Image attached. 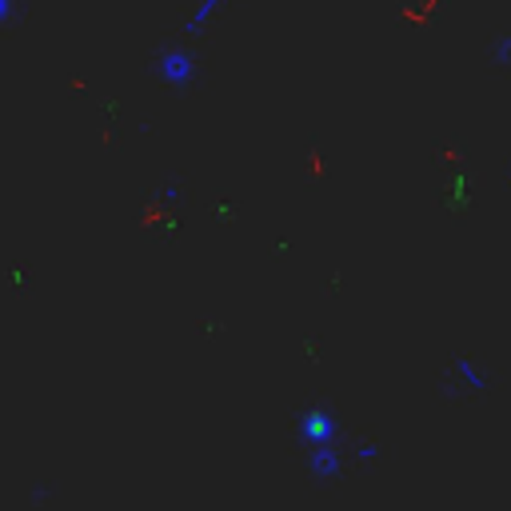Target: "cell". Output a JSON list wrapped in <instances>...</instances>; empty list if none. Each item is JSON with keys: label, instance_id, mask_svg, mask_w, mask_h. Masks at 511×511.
I'll list each match as a JSON object with an SVG mask.
<instances>
[{"label": "cell", "instance_id": "cell-7", "mask_svg": "<svg viewBox=\"0 0 511 511\" xmlns=\"http://www.w3.org/2000/svg\"><path fill=\"white\" fill-rule=\"evenodd\" d=\"M180 200H184V188L176 184V176H168V180L152 192V204H156V208H176Z\"/></svg>", "mask_w": 511, "mask_h": 511}, {"label": "cell", "instance_id": "cell-10", "mask_svg": "<svg viewBox=\"0 0 511 511\" xmlns=\"http://www.w3.org/2000/svg\"><path fill=\"white\" fill-rule=\"evenodd\" d=\"M52 499V483H32V503H36V507H44V503Z\"/></svg>", "mask_w": 511, "mask_h": 511}, {"label": "cell", "instance_id": "cell-4", "mask_svg": "<svg viewBox=\"0 0 511 511\" xmlns=\"http://www.w3.org/2000/svg\"><path fill=\"white\" fill-rule=\"evenodd\" d=\"M452 380L447 383V396H487L491 391V375L483 364H476L471 356H455L452 359Z\"/></svg>", "mask_w": 511, "mask_h": 511}, {"label": "cell", "instance_id": "cell-6", "mask_svg": "<svg viewBox=\"0 0 511 511\" xmlns=\"http://www.w3.org/2000/svg\"><path fill=\"white\" fill-rule=\"evenodd\" d=\"M487 64H491V68H511V32H499V36L487 44Z\"/></svg>", "mask_w": 511, "mask_h": 511}, {"label": "cell", "instance_id": "cell-5", "mask_svg": "<svg viewBox=\"0 0 511 511\" xmlns=\"http://www.w3.org/2000/svg\"><path fill=\"white\" fill-rule=\"evenodd\" d=\"M220 4L224 0H196V8L188 12V20H184V36H200V32L208 28V20H212L216 12H220Z\"/></svg>", "mask_w": 511, "mask_h": 511}, {"label": "cell", "instance_id": "cell-8", "mask_svg": "<svg viewBox=\"0 0 511 511\" xmlns=\"http://www.w3.org/2000/svg\"><path fill=\"white\" fill-rule=\"evenodd\" d=\"M348 455L356 468H375L383 452H380V444H348Z\"/></svg>", "mask_w": 511, "mask_h": 511}, {"label": "cell", "instance_id": "cell-3", "mask_svg": "<svg viewBox=\"0 0 511 511\" xmlns=\"http://www.w3.org/2000/svg\"><path fill=\"white\" fill-rule=\"evenodd\" d=\"M348 463H351L348 444H324V447H311V452H308V460H303V471H308L311 483L327 487V483H335V479H343Z\"/></svg>", "mask_w": 511, "mask_h": 511}, {"label": "cell", "instance_id": "cell-2", "mask_svg": "<svg viewBox=\"0 0 511 511\" xmlns=\"http://www.w3.org/2000/svg\"><path fill=\"white\" fill-rule=\"evenodd\" d=\"M152 72H156V80L168 88V92H188V88L200 80V56L192 52L188 44L164 40V44L152 52Z\"/></svg>", "mask_w": 511, "mask_h": 511}, {"label": "cell", "instance_id": "cell-1", "mask_svg": "<svg viewBox=\"0 0 511 511\" xmlns=\"http://www.w3.org/2000/svg\"><path fill=\"white\" fill-rule=\"evenodd\" d=\"M292 439L311 452V447H324V444H348V431H343V420L324 404H308L295 412L292 420Z\"/></svg>", "mask_w": 511, "mask_h": 511}, {"label": "cell", "instance_id": "cell-9", "mask_svg": "<svg viewBox=\"0 0 511 511\" xmlns=\"http://www.w3.org/2000/svg\"><path fill=\"white\" fill-rule=\"evenodd\" d=\"M24 20V0H0V32Z\"/></svg>", "mask_w": 511, "mask_h": 511}, {"label": "cell", "instance_id": "cell-11", "mask_svg": "<svg viewBox=\"0 0 511 511\" xmlns=\"http://www.w3.org/2000/svg\"><path fill=\"white\" fill-rule=\"evenodd\" d=\"M507 176H511V168H507Z\"/></svg>", "mask_w": 511, "mask_h": 511}]
</instances>
